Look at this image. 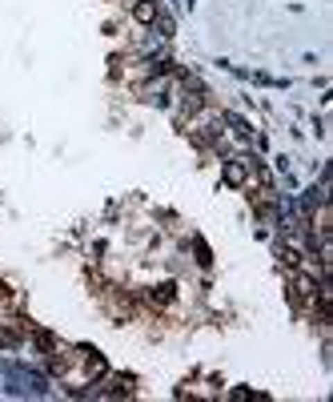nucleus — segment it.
I'll use <instances>...</instances> for the list:
<instances>
[{
	"label": "nucleus",
	"instance_id": "f03ea898",
	"mask_svg": "<svg viewBox=\"0 0 333 402\" xmlns=\"http://www.w3.org/2000/svg\"><path fill=\"white\" fill-rule=\"evenodd\" d=\"M148 302H153V306H173V302H177V286H173V282H157V286L148 290Z\"/></svg>",
	"mask_w": 333,
	"mask_h": 402
},
{
	"label": "nucleus",
	"instance_id": "7ed1b4c3",
	"mask_svg": "<svg viewBox=\"0 0 333 402\" xmlns=\"http://www.w3.org/2000/svg\"><path fill=\"white\" fill-rule=\"evenodd\" d=\"M157 17H161L157 0H137V4H133V20H137V24H153Z\"/></svg>",
	"mask_w": 333,
	"mask_h": 402
},
{
	"label": "nucleus",
	"instance_id": "f257e3e1",
	"mask_svg": "<svg viewBox=\"0 0 333 402\" xmlns=\"http://www.w3.org/2000/svg\"><path fill=\"white\" fill-rule=\"evenodd\" d=\"M253 173H257V161H253V157H229V161H225V185L241 190V185L253 181Z\"/></svg>",
	"mask_w": 333,
	"mask_h": 402
}]
</instances>
